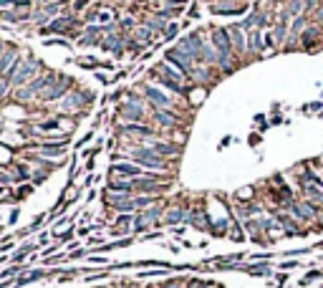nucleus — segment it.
<instances>
[{"label": "nucleus", "mask_w": 323, "mask_h": 288, "mask_svg": "<svg viewBox=\"0 0 323 288\" xmlns=\"http://www.w3.org/2000/svg\"><path fill=\"white\" fill-rule=\"evenodd\" d=\"M41 74V61L36 58V56H21V61H18V66L8 74V84H11V89H23L26 84H31L36 76Z\"/></svg>", "instance_id": "2"}, {"label": "nucleus", "mask_w": 323, "mask_h": 288, "mask_svg": "<svg viewBox=\"0 0 323 288\" xmlns=\"http://www.w3.org/2000/svg\"><path fill=\"white\" fill-rule=\"evenodd\" d=\"M285 280H288V275H285V270L275 275V283H278V288H283V285H285Z\"/></svg>", "instance_id": "29"}, {"label": "nucleus", "mask_w": 323, "mask_h": 288, "mask_svg": "<svg viewBox=\"0 0 323 288\" xmlns=\"http://www.w3.org/2000/svg\"><path fill=\"white\" fill-rule=\"evenodd\" d=\"M119 119L144 124L146 121V101L141 96H136V94H126V99L119 106Z\"/></svg>", "instance_id": "3"}, {"label": "nucleus", "mask_w": 323, "mask_h": 288, "mask_svg": "<svg viewBox=\"0 0 323 288\" xmlns=\"http://www.w3.org/2000/svg\"><path fill=\"white\" fill-rule=\"evenodd\" d=\"M8 91H11V84H8L6 79H0V99H3V96H6Z\"/></svg>", "instance_id": "28"}, {"label": "nucleus", "mask_w": 323, "mask_h": 288, "mask_svg": "<svg viewBox=\"0 0 323 288\" xmlns=\"http://www.w3.org/2000/svg\"><path fill=\"white\" fill-rule=\"evenodd\" d=\"M31 0H0V8H28Z\"/></svg>", "instance_id": "17"}, {"label": "nucleus", "mask_w": 323, "mask_h": 288, "mask_svg": "<svg viewBox=\"0 0 323 288\" xmlns=\"http://www.w3.org/2000/svg\"><path fill=\"white\" fill-rule=\"evenodd\" d=\"M36 248H38V243H36V245H23L18 253H13V255H11V263H13V265H21L28 255H33V250H36Z\"/></svg>", "instance_id": "15"}, {"label": "nucleus", "mask_w": 323, "mask_h": 288, "mask_svg": "<svg viewBox=\"0 0 323 288\" xmlns=\"http://www.w3.org/2000/svg\"><path fill=\"white\" fill-rule=\"evenodd\" d=\"M245 273L255 275V278H265V275H273V265L268 260H260V263H248Z\"/></svg>", "instance_id": "14"}, {"label": "nucleus", "mask_w": 323, "mask_h": 288, "mask_svg": "<svg viewBox=\"0 0 323 288\" xmlns=\"http://www.w3.org/2000/svg\"><path fill=\"white\" fill-rule=\"evenodd\" d=\"M96 21H99L101 26H109V23L114 21V11H111V13H109V11H104L101 16H96Z\"/></svg>", "instance_id": "22"}, {"label": "nucleus", "mask_w": 323, "mask_h": 288, "mask_svg": "<svg viewBox=\"0 0 323 288\" xmlns=\"http://www.w3.org/2000/svg\"><path fill=\"white\" fill-rule=\"evenodd\" d=\"M318 278H323V268H320V270H310V273H305V275H303V280H300V285H308V283H313V280H318Z\"/></svg>", "instance_id": "20"}, {"label": "nucleus", "mask_w": 323, "mask_h": 288, "mask_svg": "<svg viewBox=\"0 0 323 288\" xmlns=\"http://www.w3.org/2000/svg\"><path fill=\"white\" fill-rule=\"evenodd\" d=\"M124 155H126V160L129 162H136L139 167H144V170H149V172H156V175H172V167H170V162L162 157V155H156L154 150H149V147H144V144H124Z\"/></svg>", "instance_id": "1"}, {"label": "nucleus", "mask_w": 323, "mask_h": 288, "mask_svg": "<svg viewBox=\"0 0 323 288\" xmlns=\"http://www.w3.org/2000/svg\"><path fill=\"white\" fill-rule=\"evenodd\" d=\"M86 104H94V94H89V91H68L66 96H63V101H61V109L63 111H76V109H81V106H86Z\"/></svg>", "instance_id": "9"}, {"label": "nucleus", "mask_w": 323, "mask_h": 288, "mask_svg": "<svg viewBox=\"0 0 323 288\" xmlns=\"http://www.w3.org/2000/svg\"><path fill=\"white\" fill-rule=\"evenodd\" d=\"M121 28H124V31H131V28H136V21H134V18H124V21H121Z\"/></svg>", "instance_id": "27"}, {"label": "nucleus", "mask_w": 323, "mask_h": 288, "mask_svg": "<svg viewBox=\"0 0 323 288\" xmlns=\"http://www.w3.org/2000/svg\"><path fill=\"white\" fill-rule=\"evenodd\" d=\"M6 260H11V258H6V255H0V265H3Z\"/></svg>", "instance_id": "37"}, {"label": "nucleus", "mask_w": 323, "mask_h": 288, "mask_svg": "<svg viewBox=\"0 0 323 288\" xmlns=\"http://www.w3.org/2000/svg\"><path fill=\"white\" fill-rule=\"evenodd\" d=\"M248 48H250V53H255V56H260V53L265 51V41H263V31H258V28H253V31H248Z\"/></svg>", "instance_id": "13"}, {"label": "nucleus", "mask_w": 323, "mask_h": 288, "mask_svg": "<svg viewBox=\"0 0 323 288\" xmlns=\"http://www.w3.org/2000/svg\"><path fill=\"white\" fill-rule=\"evenodd\" d=\"M151 124H156L159 129H175L180 124V114H175L172 109H151Z\"/></svg>", "instance_id": "10"}, {"label": "nucleus", "mask_w": 323, "mask_h": 288, "mask_svg": "<svg viewBox=\"0 0 323 288\" xmlns=\"http://www.w3.org/2000/svg\"><path fill=\"white\" fill-rule=\"evenodd\" d=\"M109 175H114V177H124V180H134V177H146V175H149V170L139 167L136 162H111Z\"/></svg>", "instance_id": "7"}, {"label": "nucleus", "mask_w": 323, "mask_h": 288, "mask_svg": "<svg viewBox=\"0 0 323 288\" xmlns=\"http://www.w3.org/2000/svg\"><path fill=\"white\" fill-rule=\"evenodd\" d=\"M86 6H89V0H76V6H73V8H76V11H81V8H86Z\"/></svg>", "instance_id": "32"}, {"label": "nucleus", "mask_w": 323, "mask_h": 288, "mask_svg": "<svg viewBox=\"0 0 323 288\" xmlns=\"http://www.w3.org/2000/svg\"><path fill=\"white\" fill-rule=\"evenodd\" d=\"M6 192H8V187H6V185H0V195H6Z\"/></svg>", "instance_id": "36"}, {"label": "nucleus", "mask_w": 323, "mask_h": 288, "mask_svg": "<svg viewBox=\"0 0 323 288\" xmlns=\"http://www.w3.org/2000/svg\"><path fill=\"white\" fill-rule=\"evenodd\" d=\"M28 192H33V185H23V187H21V190L16 192V197H13V200H23V197H26Z\"/></svg>", "instance_id": "23"}, {"label": "nucleus", "mask_w": 323, "mask_h": 288, "mask_svg": "<svg viewBox=\"0 0 323 288\" xmlns=\"http://www.w3.org/2000/svg\"><path fill=\"white\" fill-rule=\"evenodd\" d=\"M71 86H73V81L68 79V76H56V81L38 96L43 104H53V101H61L68 91H71Z\"/></svg>", "instance_id": "6"}, {"label": "nucleus", "mask_w": 323, "mask_h": 288, "mask_svg": "<svg viewBox=\"0 0 323 288\" xmlns=\"http://www.w3.org/2000/svg\"><path fill=\"white\" fill-rule=\"evenodd\" d=\"M315 248H318V250H323V243H318V245H315Z\"/></svg>", "instance_id": "38"}, {"label": "nucleus", "mask_w": 323, "mask_h": 288, "mask_svg": "<svg viewBox=\"0 0 323 288\" xmlns=\"http://www.w3.org/2000/svg\"><path fill=\"white\" fill-rule=\"evenodd\" d=\"M227 33H230L235 56H248L250 53V48H248V31H243L240 23H235V26H227Z\"/></svg>", "instance_id": "8"}, {"label": "nucleus", "mask_w": 323, "mask_h": 288, "mask_svg": "<svg viewBox=\"0 0 323 288\" xmlns=\"http://www.w3.org/2000/svg\"><path fill=\"white\" fill-rule=\"evenodd\" d=\"M124 288H141L139 283H124Z\"/></svg>", "instance_id": "34"}, {"label": "nucleus", "mask_w": 323, "mask_h": 288, "mask_svg": "<svg viewBox=\"0 0 323 288\" xmlns=\"http://www.w3.org/2000/svg\"><path fill=\"white\" fill-rule=\"evenodd\" d=\"M43 43H46V46H66V48L71 46V43H68V41H63V38H51V41H43Z\"/></svg>", "instance_id": "25"}, {"label": "nucleus", "mask_w": 323, "mask_h": 288, "mask_svg": "<svg viewBox=\"0 0 323 288\" xmlns=\"http://www.w3.org/2000/svg\"><path fill=\"white\" fill-rule=\"evenodd\" d=\"M6 48H8V46H6L3 41H0V56H3V51H6Z\"/></svg>", "instance_id": "35"}, {"label": "nucleus", "mask_w": 323, "mask_h": 288, "mask_svg": "<svg viewBox=\"0 0 323 288\" xmlns=\"http://www.w3.org/2000/svg\"><path fill=\"white\" fill-rule=\"evenodd\" d=\"M159 288H185V278H170V280H165Z\"/></svg>", "instance_id": "21"}, {"label": "nucleus", "mask_w": 323, "mask_h": 288, "mask_svg": "<svg viewBox=\"0 0 323 288\" xmlns=\"http://www.w3.org/2000/svg\"><path fill=\"white\" fill-rule=\"evenodd\" d=\"M58 129V119H51V121H41L33 126V131H56Z\"/></svg>", "instance_id": "18"}, {"label": "nucleus", "mask_w": 323, "mask_h": 288, "mask_svg": "<svg viewBox=\"0 0 323 288\" xmlns=\"http://www.w3.org/2000/svg\"><path fill=\"white\" fill-rule=\"evenodd\" d=\"M187 207H182V205H175V207H167L165 210V215H162V225H187Z\"/></svg>", "instance_id": "12"}, {"label": "nucleus", "mask_w": 323, "mask_h": 288, "mask_svg": "<svg viewBox=\"0 0 323 288\" xmlns=\"http://www.w3.org/2000/svg\"><path fill=\"white\" fill-rule=\"evenodd\" d=\"M86 253H89V250H86V248H76V250H73V253H68V260H76V258H84V255H86Z\"/></svg>", "instance_id": "26"}, {"label": "nucleus", "mask_w": 323, "mask_h": 288, "mask_svg": "<svg viewBox=\"0 0 323 288\" xmlns=\"http://www.w3.org/2000/svg\"><path fill=\"white\" fill-rule=\"evenodd\" d=\"M18 61H21L18 48H16V46H8V48L3 51V56H0V79H8V74L18 66Z\"/></svg>", "instance_id": "11"}, {"label": "nucleus", "mask_w": 323, "mask_h": 288, "mask_svg": "<svg viewBox=\"0 0 323 288\" xmlns=\"http://www.w3.org/2000/svg\"><path fill=\"white\" fill-rule=\"evenodd\" d=\"M134 38H139V43L144 46V43H151V38H154V31L149 28V26H141V28H136V36Z\"/></svg>", "instance_id": "16"}, {"label": "nucleus", "mask_w": 323, "mask_h": 288, "mask_svg": "<svg viewBox=\"0 0 323 288\" xmlns=\"http://www.w3.org/2000/svg\"><path fill=\"white\" fill-rule=\"evenodd\" d=\"M89 260H91V265H104L106 263V258H99V255H91Z\"/></svg>", "instance_id": "31"}, {"label": "nucleus", "mask_w": 323, "mask_h": 288, "mask_svg": "<svg viewBox=\"0 0 323 288\" xmlns=\"http://www.w3.org/2000/svg\"><path fill=\"white\" fill-rule=\"evenodd\" d=\"M177 33H180V26L177 23H167V28L162 31V36H165L162 41H172V38H177Z\"/></svg>", "instance_id": "19"}, {"label": "nucleus", "mask_w": 323, "mask_h": 288, "mask_svg": "<svg viewBox=\"0 0 323 288\" xmlns=\"http://www.w3.org/2000/svg\"><path fill=\"white\" fill-rule=\"evenodd\" d=\"M91 139H94V134H86L84 139H78V141H76V147H86V144H89Z\"/></svg>", "instance_id": "30"}, {"label": "nucleus", "mask_w": 323, "mask_h": 288, "mask_svg": "<svg viewBox=\"0 0 323 288\" xmlns=\"http://www.w3.org/2000/svg\"><path fill=\"white\" fill-rule=\"evenodd\" d=\"M298 265H300L298 260H283V263H278L280 270H293V268H298Z\"/></svg>", "instance_id": "24"}, {"label": "nucleus", "mask_w": 323, "mask_h": 288, "mask_svg": "<svg viewBox=\"0 0 323 288\" xmlns=\"http://www.w3.org/2000/svg\"><path fill=\"white\" fill-rule=\"evenodd\" d=\"M141 99L151 109H172L175 106V99L167 91H162V86H151V84H144L141 86Z\"/></svg>", "instance_id": "5"}, {"label": "nucleus", "mask_w": 323, "mask_h": 288, "mask_svg": "<svg viewBox=\"0 0 323 288\" xmlns=\"http://www.w3.org/2000/svg\"><path fill=\"white\" fill-rule=\"evenodd\" d=\"M56 76L58 74H53V71H43V74H38L31 84H26L23 89H18L16 91V99L18 101H31V99H36V96H41L53 81H56Z\"/></svg>", "instance_id": "4"}, {"label": "nucleus", "mask_w": 323, "mask_h": 288, "mask_svg": "<svg viewBox=\"0 0 323 288\" xmlns=\"http://www.w3.org/2000/svg\"><path fill=\"white\" fill-rule=\"evenodd\" d=\"M170 3H172V6H185L187 0H170Z\"/></svg>", "instance_id": "33"}]
</instances>
